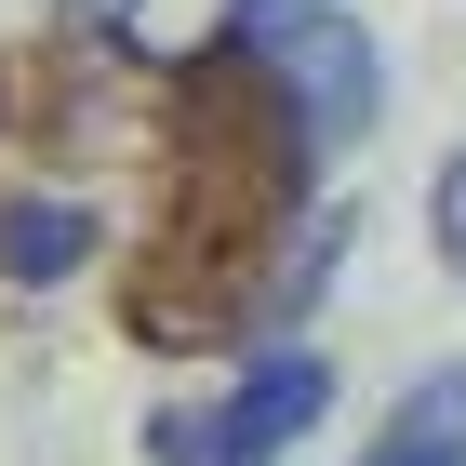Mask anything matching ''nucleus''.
<instances>
[{
	"label": "nucleus",
	"mask_w": 466,
	"mask_h": 466,
	"mask_svg": "<svg viewBox=\"0 0 466 466\" xmlns=\"http://www.w3.org/2000/svg\"><path fill=\"white\" fill-rule=\"evenodd\" d=\"M427 214H440V267H453V280H466V147H453V160H440V200H427Z\"/></svg>",
	"instance_id": "6"
},
{
	"label": "nucleus",
	"mask_w": 466,
	"mask_h": 466,
	"mask_svg": "<svg viewBox=\"0 0 466 466\" xmlns=\"http://www.w3.org/2000/svg\"><path fill=\"white\" fill-rule=\"evenodd\" d=\"M227 40L293 94V120H307L320 147L373 120V40H360V14H320V0H240Z\"/></svg>",
	"instance_id": "2"
},
{
	"label": "nucleus",
	"mask_w": 466,
	"mask_h": 466,
	"mask_svg": "<svg viewBox=\"0 0 466 466\" xmlns=\"http://www.w3.org/2000/svg\"><path fill=\"white\" fill-rule=\"evenodd\" d=\"M80 267H94V214H67V200L0 214V280H80Z\"/></svg>",
	"instance_id": "5"
},
{
	"label": "nucleus",
	"mask_w": 466,
	"mask_h": 466,
	"mask_svg": "<svg viewBox=\"0 0 466 466\" xmlns=\"http://www.w3.org/2000/svg\"><path fill=\"white\" fill-rule=\"evenodd\" d=\"M174 174H160V227H147V267H134V333L147 347H214L227 320L253 307L280 227L307 214V120L240 40L187 54L174 80Z\"/></svg>",
	"instance_id": "1"
},
{
	"label": "nucleus",
	"mask_w": 466,
	"mask_h": 466,
	"mask_svg": "<svg viewBox=\"0 0 466 466\" xmlns=\"http://www.w3.org/2000/svg\"><path fill=\"white\" fill-rule=\"evenodd\" d=\"M360 466H466V373H427V387L373 427V453H360Z\"/></svg>",
	"instance_id": "4"
},
{
	"label": "nucleus",
	"mask_w": 466,
	"mask_h": 466,
	"mask_svg": "<svg viewBox=\"0 0 466 466\" xmlns=\"http://www.w3.org/2000/svg\"><path fill=\"white\" fill-rule=\"evenodd\" d=\"M333 413V373L307 347H280V360H253L240 387H227V413H160L147 427V466H267L280 440H307Z\"/></svg>",
	"instance_id": "3"
}]
</instances>
